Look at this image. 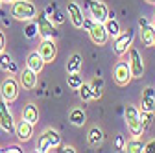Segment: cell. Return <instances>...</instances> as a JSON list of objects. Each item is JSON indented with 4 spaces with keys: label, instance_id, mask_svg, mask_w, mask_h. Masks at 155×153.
Instances as JSON below:
<instances>
[{
    "label": "cell",
    "instance_id": "1",
    "mask_svg": "<svg viewBox=\"0 0 155 153\" xmlns=\"http://www.w3.org/2000/svg\"><path fill=\"white\" fill-rule=\"evenodd\" d=\"M124 116H126V124H127V129L133 137H140L142 133L146 131L142 122H140V114H139V109L133 107V105H126V111H124Z\"/></svg>",
    "mask_w": 155,
    "mask_h": 153
},
{
    "label": "cell",
    "instance_id": "2",
    "mask_svg": "<svg viewBox=\"0 0 155 153\" xmlns=\"http://www.w3.org/2000/svg\"><path fill=\"white\" fill-rule=\"evenodd\" d=\"M11 15L18 21H31V18L37 15V8L30 2V0H18V2L11 4Z\"/></svg>",
    "mask_w": 155,
    "mask_h": 153
},
{
    "label": "cell",
    "instance_id": "3",
    "mask_svg": "<svg viewBox=\"0 0 155 153\" xmlns=\"http://www.w3.org/2000/svg\"><path fill=\"white\" fill-rule=\"evenodd\" d=\"M59 142H61L59 133L54 131V129H46L43 135L39 137V140H37V151H39V153H46V151H50L52 148L59 146Z\"/></svg>",
    "mask_w": 155,
    "mask_h": 153
},
{
    "label": "cell",
    "instance_id": "4",
    "mask_svg": "<svg viewBox=\"0 0 155 153\" xmlns=\"http://www.w3.org/2000/svg\"><path fill=\"white\" fill-rule=\"evenodd\" d=\"M35 24H37V31L43 39H54L55 37V26L50 21V17L46 13H39V17L35 15Z\"/></svg>",
    "mask_w": 155,
    "mask_h": 153
},
{
    "label": "cell",
    "instance_id": "5",
    "mask_svg": "<svg viewBox=\"0 0 155 153\" xmlns=\"http://www.w3.org/2000/svg\"><path fill=\"white\" fill-rule=\"evenodd\" d=\"M0 94H2V100H6L8 103L9 102H15L17 96H18V83L15 78H6L0 85Z\"/></svg>",
    "mask_w": 155,
    "mask_h": 153
},
{
    "label": "cell",
    "instance_id": "6",
    "mask_svg": "<svg viewBox=\"0 0 155 153\" xmlns=\"http://www.w3.org/2000/svg\"><path fill=\"white\" fill-rule=\"evenodd\" d=\"M129 68H131V78H142L144 74V61H142V55L129 46Z\"/></svg>",
    "mask_w": 155,
    "mask_h": 153
},
{
    "label": "cell",
    "instance_id": "7",
    "mask_svg": "<svg viewBox=\"0 0 155 153\" xmlns=\"http://www.w3.org/2000/svg\"><path fill=\"white\" fill-rule=\"evenodd\" d=\"M131 43H133V30H127L124 33H118V35H116V39H114V44H113L116 55H124L129 50Z\"/></svg>",
    "mask_w": 155,
    "mask_h": 153
},
{
    "label": "cell",
    "instance_id": "8",
    "mask_svg": "<svg viewBox=\"0 0 155 153\" xmlns=\"http://www.w3.org/2000/svg\"><path fill=\"white\" fill-rule=\"evenodd\" d=\"M113 76H114V81L118 85H127L131 81V68H129V63L126 61H118L114 65V70H113Z\"/></svg>",
    "mask_w": 155,
    "mask_h": 153
},
{
    "label": "cell",
    "instance_id": "9",
    "mask_svg": "<svg viewBox=\"0 0 155 153\" xmlns=\"http://www.w3.org/2000/svg\"><path fill=\"white\" fill-rule=\"evenodd\" d=\"M89 2V11H91V17L94 22H104L109 11H107V6L104 2H100V0H87Z\"/></svg>",
    "mask_w": 155,
    "mask_h": 153
},
{
    "label": "cell",
    "instance_id": "10",
    "mask_svg": "<svg viewBox=\"0 0 155 153\" xmlns=\"http://www.w3.org/2000/svg\"><path fill=\"white\" fill-rule=\"evenodd\" d=\"M0 127H2L6 133L15 131V124H13V116H11V111L8 107L6 100H0Z\"/></svg>",
    "mask_w": 155,
    "mask_h": 153
},
{
    "label": "cell",
    "instance_id": "11",
    "mask_svg": "<svg viewBox=\"0 0 155 153\" xmlns=\"http://www.w3.org/2000/svg\"><path fill=\"white\" fill-rule=\"evenodd\" d=\"M37 52L43 57L45 63H52L55 59V55H57V46H55L54 39H43V43H41V46H39Z\"/></svg>",
    "mask_w": 155,
    "mask_h": 153
},
{
    "label": "cell",
    "instance_id": "12",
    "mask_svg": "<svg viewBox=\"0 0 155 153\" xmlns=\"http://www.w3.org/2000/svg\"><path fill=\"white\" fill-rule=\"evenodd\" d=\"M89 35H91L92 43L98 44V46L105 44L107 43V37H109V33L104 28V22H92V26L89 28Z\"/></svg>",
    "mask_w": 155,
    "mask_h": 153
},
{
    "label": "cell",
    "instance_id": "13",
    "mask_svg": "<svg viewBox=\"0 0 155 153\" xmlns=\"http://www.w3.org/2000/svg\"><path fill=\"white\" fill-rule=\"evenodd\" d=\"M140 111L146 112H155V89L148 87L142 92V100H140Z\"/></svg>",
    "mask_w": 155,
    "mask_h": 153
},
{
    "label": "cell",
    "instance_id": "14",
    "mask_svg": "<svg viewBox=\"0 0 155 153\" xmlns=\"http://www.w3.org/2000/svg\"><path fill=\"white\" fill-rule=\"evenodd\" d=\"M18 80H21V85L26 89V90H33L37 87V72L30 70L28 67L21 72V76H18Z\"/></svg>",
    "mask_w": 155,
    "mask_h": 153
},
{
    "label": "cell",
    "instance_id": "15",
    "mask_svg": "<svg viewBox=\"0 0 155 153\" xmlns=\"http://www.w3.org/2000/svg\"><path fill=\"white\" fill-rule=\"evenodd\" d=\"M15 133H17L18 140H30L31 135H33V124H30V122H26L22 118L21 122L15 125Z\"/></svg>",
    "mask_w": 155,
    "mask_h": 153
},
{
    "label": "cell",
    "instance_id": "16",
    "mask_svg": "<svg viewBox=\"0 0 155 153\" xmlns=\"http://www.w3.org/2000/svg\"><path fill=\"white\" fill-rule=\"evenodd\" d=\"M67 9H68V17H70L72 26H74V28H81V26H83V13H81L80 8H78V4L68 2Z\"/></svg>",
    "mask_w": 155,
    "mask_h": 153
},
{
    "label": "cell",
    "instance_id": "17",
    "mask_svg": "<svg viewBox=\"0 0 155 153\" xmlns=\"http://www.w3.org/2000/svg\"><path fill=\"white\" fill-rule=\"evenodd\" d=\"M26 67H28L30 70L37 72V74L43 70V67H45V61H43V57L39 55V52H31V54L28 55V59H26Z\"/></svg>",
    "mask_w": 155,
    "mask_h": 153
},
{
    "label": "cell",
    "instance_id": "18",
    "mask_svg": "<svg viewBox=\"0 0 155 153\" xmlns=\"http://www.w3.org/2000/svg\"><path fill=\"white\" fill-rule=\"evenodd\" d=\"M87 138H89V146H91V148L98 149V148L104 144V131H102L100 127H92V129L89 131Z\"/></svg>",
    "mask_w": 155,
    "mask_h": 153
},
{
    "label": "cell",
    "instance_id": "19",
    "mask_svg": "<svg viewBox=\"0 0 155 153\" xmlns=\"http://www.w3.org/2000/svg\"><path fill=\"white\" fill-rule=\"evenodd\" d=\"M142 31H140V41L144 46H153L155 43V26H150V24H144L140 26Z\"/></svg>",
    "mask_w": 155,
    "mask_h": 153
},
{
    "label": "cell",
    "instance_id": "20",
    "mask_svg": "<svg viewBox=\"0 0 155 153\" xmlns=\"http://www.w3.org/2000/svg\"><path fill=\"white\" fill-rule=\"evenodd\" d=\"M104 28H105V31L109 33V35H113V37H116L120 33V24H118V21L114 18V15H107V18L104 21Z\"/></svg>",
    "mask_w": 155,
    "mask_h": 153
},
{
    "label": "cell",
    "instance_id": "21",
    "mask_svg": "<svg viewBox=\"0 0 155 153\" xmlns=\"http://www.w3.org/2000/svg\"><path fill=\"white\" fill-rule=\"evenodd\" d=\"M22 118H24L26 122H30V124H35V122L39 120V109H37V105L28 103V105L22 109Z\"/></svg>",
    "mask_w": 155,
    "mask_h": 153
},
{
    "label": "cell",
    "instance_id": "22",
    "mask_svg": "<svg viewBox=\"0 0 155 153\" xmlns=\"http://www.w3.org/2000/svg\"><path fill=\"white\" fill-rule=\"evenodd\" d=\"M80 68H81V55L80 54H72L68 57V61H67V72L74 74V72H80Z\"/></svg>",
    "mask_w": 155,
    "mask_h": 153
},
{
    "label": "cell",
    "instance_id": "23",
    "mask_svg": "<svg viewBox=\"0 0 155 153\" xmlns=\"http://www.w3.org/2000/svg\"><path fill=\"white\" fill-rule=\"evenodd\" d=\"M68 120H70L72 125H78V127L83 125L85 124V112H83V109H72Z\"/></svg>",
    "mask_w": 155,
    "mask_h": 153
},
{
    "label": "cell",
    "instance_id": "24",
    "mask_svg": "<svg viewBox=\"0 0 155 153\" xmlns=\"http://www.w3.org/2000/svg\"><path fill=\"white\" fill-rule=\"evenodd\" d=\"M124 149L129 151V153H142V151H144V144H142V140H139V137H135L133 140L126 142Z\"/></svg>",
    "mask_w": 155,
    "mask_h": 153
},
{
    "label": "cell",
    "instance_id": "25",
    "mask_svg": "<svg viewBox=\"0 0 155 153\" xmlns=\"http://www.w3.org/2000/svg\"><path fill=\"white\" fill-rule=\"evenodd\" d=\"M0 70H11V72H15V63H13V59L8 55V54H0Z\"/></svg>",
    "mask_w": 155,
    "mask_h": 153
},
{
    "label": "cell",
    "instance_id": "26",
    "mask_svg": "<svg viewBox=\"0 0 155 153\" xmlns=\"http://www.w3.org/2000/svg\"><path fill=\"white\" fill-rule=\"evenodd\" d=\"M67 83H68L70 89H80V85L83 83V78L80 76V72H74V74H68Z\"/></svg>",
    "mask_w": 155,
    "mask_h": 153
},
{
    "label": "cell",
    "instance_id": "27",
    "mask_svg": "<svg viewBox=\"0 0 155 153\" xmlns=\"http://www.w3.org/2000/svg\"><path fill=\"white\" fill-rule=\"evenodd\" d=\"M102 87H104V80H102V78H94V80H92V83H91L92 98H100V96H102Z\"/></svg>",
    "mask_w": 155,
    "mask_h": 153
},
{
    "label": "cell",
    "instance_id": "28",
    "mask_svg": "<svg viewBox=\"0 0 155 153\" xmlns=\"http://www.w3.org/2000/svg\"><path fill=\"white\" fill-rule=\"evenodd\" d=\"M78 90H80V98H81L83 102H89V100H92V89H91V85H85V83H81Z\"/></svg>",
    "mask_w": 155,
    "mask_h": 153
},
{
    "label": "cell",
    "instance_id": "29",
    "mask_svg": "<svg viewBox=\"0 0 155 153\" xmlns=\"http://www.w3.org/2000/svg\"><path fill=\"white\" fill-rule=\"evenodd\" d=\"M139 114H140V122H142V125H144V129H148V127H150V124H151V120H153V112H146V111H139Z\"/></svg>",
    "mask_w": 155,
    "mask_h": 153
},
{
    "label": "cell",
    "instance_id": "30",
    "mask_svg": "<svg viewBox=\"0 0 155 153\" xmlns=\"http://www.w3.org/2000/svg\"><path fill=\"white\" fill-rule=\"evenodd\" d=\"M37 33H39V31H37V24H35V22H31V24H28V26L24 28V35L28 37V39H33Z\"/></svg>",
    "mask_w": 155,
    "mask_h": 153
},
{
    "label": "cell",
    "instance_id": "31",
    "mask_svg": "<svg viewBox=\"0 0 155 153\" xmlns=\"http://www.w3.org/2000/svg\"><path fill=\"white\" fill-rule=\"evenodd\" d=\"M54 17H52V22H55V24H61V22H65V15L61 13V11H57V9H54V13H52Z\"/></svg>",
    "mask_w": 155,
    "mask_h": 153
},
{
    "label": "cell",
    "instance_id": "32",
    "mask_svg": "<svg viewBox=\"0 0 155 153\" xmlns=\"http://www.w3.org/2000/svg\"><path fill=\"white\" fill-rule=\"evenodd\" d=\"M144 151L146 153H155V138H151L144 144Z\"/></svg>",
    "mask_w": 155,
    "mask_h": 153
},
{
    "label": "cell",
    "instance_id": "33",
    "mask_svg": "<svg viewBox=\"0 0 155 153\" xmlns=\"http://www.w3.org/2000/svg\"><path fill=\"white\" fill-rule=\"evenodd\" d=\"M124 146H126L124 137H120V135H118V137L114 138V148H116V149H124Z\"/></svg>",
    "mask_w": 155,
    "mask_h": 153
},
{
    "label": "cell",
    "instance_id": "34",
    "mask_svg": "<svg viewBox=\"0 0 155 153\" xmlns=\"http://www.w3.org/2000/svg\"><path fill=\"white\" fill-rule=\"evenodd\" d=\"M4 48H6V37H4V31L0 30V54L4 52Z\"/></svg>",
    "mask_w": 155,
    "mask_h": 153
},
{
    "label": "cell",
    "instance_id": "35",
    "mask_svg": "<svg viewBox=\"0 0 155 153\" xmlns=\"http://www.w3.org/2000/svg\"><path fill=\"white\" fill-rule=\"evenodd\" d=\"M6 151H11V153H21L22 149L18 148V146H8V149H6Z\"/></svg>",
    "mask_w": 155,
    "mask_h": 153
},
{
    "label": "cell",
    "instance_id": "36",
    "mask_svg": "<svg viewBox=\"0 0 155 153\" xmlns=\"http://www.w3.org/2000/svg\"><path fill=\"white\" fill-rule=\"evenodd\" d=\"M54 9H55V6H48V8H46V15H52Z\"/></svg>",
    "mask_w": 155,
    "mask_h": 153
},
{
    "label": "cell",
    "instance_id": "37",
    "mask_svg": "<svg viewBox=\"0 0 155 153\" xmlns=\"http://www.w3.org/2000/svg\"><path fill=\"white\" fill-rule=\"evenodd\" d=\"M139 24H140V26H144V24H148V21H146V18L142 17V18H140V21H139Z\"/></svg>",
    "mask_w": 155,
    "mask_h": 153
},
{
    "label": "cell",
    "instance_id": "38",
    "mask_svg": "<svg viewBox=\"0 0 155 153\" xmlns=\"http://www.w3.org/2000/svg\"><path fill=\"white\" fill-rule=\"evenodd\" d=\"M65 151H70V153H74L76 149H74V148H70V146H67V148H65Z\"/></svg>",
    "mask_w": 155,
    "mask_h": 153
},
{
    "label": "cell",
    "instance_id": "39",
    "mask_svg": "<svg viewBox=\"0 0 155 153\" xmlns=\"http://www.w3.org/2000/svg\"><path fill=\"white\" fill-rule=\"evenodd\" d=\"M9 2H13V0H2V4H9Z\"/></svg>",
    "mask_w": 155,
    "mask_h": 153
},
{
    "label": "cell",
    "instance_id": "40",
    "mask_svg": "<svg viewBox=\"0 0 155 153\" xmlns=\"http://www.w3.org/2000/svg\"><path fill=\"white\" fill-rule=\"evenodd\" d=\"M144 2H148V4H155V0H144Z\"/></svg>",
    "mask_w": 155,
    "mask_h": 153
},
{
    "label": "cell",
    "instance_id": "41",
    "mask_svg": "<svg viewBox=\"0 0 155 153\" xmlns=\"http://www.w3.org/2000/svg\"><path fill=\"white\" fill-rule=\"evenodd\" d=\"M153 24H155V17H153Z\"/></svg>",
    "mask_w": 155,
    "mask_h": 153
},
{
    "label": "cell",
    "instance_id": "42",
    "mask_svg": "<svg viewBox=\"0 0 155 153\" xmlns=\"http://www.w3.org/2000/svg\"><path fill=\"white\" fill-rule=\"evenodd\" d=\"M0 6H2V0H0Z\"/></svg>",
    "mask_w": 155,
    "mask_h": 153
},
{
    "label": "cell",
    "instance_id": "43",
    "mask_svg": "<svg viewBox=\"0 0 155 153\" xmlns=\"http://www.w3.org/2000/svg\"><path fill=\"white\" fill-rule=\"evenodd\" d=\"M153 46H155V43H153Z\"/></svg>",
    "mask_w": 155,
    "mask_h": 153
}]
</instances>
